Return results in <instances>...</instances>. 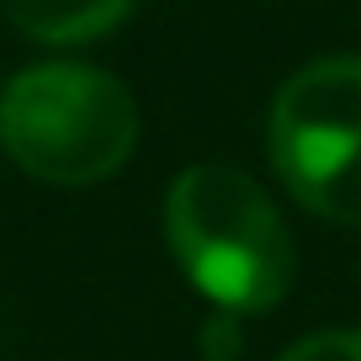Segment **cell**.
<instances>
[{"label": "cell", "mask_w": 361, "mask_h": 361, "mask_svg": "<svg viewBox=\"0 0 361 361\" xmlns=\"http://www.w3.org/2000/svg\"><path fill=\"white\" fill-rule=\"evenodd\" d=\"M276 361H361V329H324L298 345H287Z\"/></svg>", "instance_id": "obj_5"}, {"label": "cell", "mask_w": 361, "mask_h": 361, "mask_svg": "<svg viewBox=\"0 0 361 361\" xmlns=\"http://www.w3.org/2000/svg\"><path fill=\"white\" fill-rule=\"evenodd\" d=\"M0 11L32 43H90L112 32L133 0H0Z\"/></svg>", "instance_id": "obj_4"}, {"label": "cell", "mask_w": 361, "mask_h": 361, "mask_svg": "<svg viewBox=\"0 0 361 361\" xmlns=\"http://www.w3.org/2000/svg\"><path fill=\"white\" fill-rule=\"evenodd\" d=\"M271 159L308 213L361 228V59H319L276 90Z\"/></svg>", "instance_id": "obj_3"}, {"label": "cell", "mask_w": 361, "mask_h": 361, "mask_svg": "<svg viewBox=\"0 0 361 361\" xmlns=\"http://www.w3.org/2000/svg\"><path fill=\"white\" fill-rule=\"evenodd\" d=\"M138 144V102L106 69L32 64L0 96V149L48 186H96L128 165Z\"/></svg>", "instance_id": "obj_2"}, {"label": "cell", "mask_w": 361, "mask_h": 361, "mask_svg": "<svg viewBox=\"0 0 361 361\" xmlns=\"http://www.w3.org/2000/svg\"><path fill=\"white\" fill-rule=\"evenodd\" d=\"M165 239L192 287L224 314H266L293 287V234L276 202L234 165L180 170L165 197Z\"/></svg>", "instance_id": "obj_1"}]
</instances>
